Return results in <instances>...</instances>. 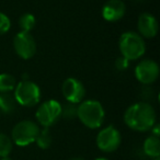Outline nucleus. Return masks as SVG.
Instances as JSON below:
<instances>
[{
    "instance_id": "nucleus-1",
    "label": "nucleus",
    "mask_w": 160,
    "mask_h": 160,
    "mask_svg": "<svg viewBox=\"0 0 160 160\" xmlns=\"http://www.w3.org/2000/svg\"><path fill=\"white\" fill-rule=\"evenodd\" d=\"M156 111L148 102H137L129 105L124 113V122L135 132H148L156 124Z\"/></svg>"
},
{
    "instance_id": "nucleus-2",
    "label": "nucleus",
    "mask_w": 160,
    "mask_h": 160,
    "mask_svg": "<svg viewBox=\"0 0 160 160\" xmlns=\"http://www.w3.org/2000/svg\"><path fill=\"white\" fill-rule=\"evenodd\" d=\"M77 118L88 128H100L105 120L104 108L97 100L82 101L78 104Z\"/></svg>"
},
{
    "instance_id": "nucleus-3",
    "label": "nucleus",
    "mask_w": 160,
    "mask_h": 160,
    "mask_svg": "<svg viewBox=\"0 0 160 160\" xmlns=\"http://www.w3.org/2000/svg\"><path fill=\"white\" fill-rule=\"evenodd\" d=\"M121 55L128 60H137L146 52L144 38L134 31L124 32L118 41Z\"/></svg>"
},
{
    "instance_id": "nucleus-4",
    "label": "nucleus",
    "mask_w": 160,
    "mask_h": 160,
    "mask_svg": "<svg viewBox=\"0 0 160 160\" xmlns=\"http://www.w3.org/2000/svg\"><path fill=\"white\" fill-rule=\"evenodd\" d=\"M40 127L35 122L24 120L17 123L11 131V140L19 147H25L35 142Z\"/></svg>"
},
{
    "instance_id": "nucleus-5",
    "label": "nucleus",
    "mask_w": 160,
    "mask_h": 160,
    "mask_svg": "<svg viewBox=\"0 0 160 160\" xmlns=\"http://www.w3.org/2000/svg\"><path fill=\"white\" fill-rule=\"evenodd\" d=\"M13 96L18 104L25 108H32L40 102L41 89L31 80H23L17 83Z\"/></svg>"
},
{
    "instance_id": "nucleus-6",
    "label": "nucleus",
    "mask_w": 160,
    "mask_h": 160,
    "mask_svg": "<svg viewBox=\"0 0 160 160\" xmlns=\"http://www.w3.org/2000/svg\"><path fill=\"white\" fill-rule=\"evenodd\" d=\"M35 118L43 127L48 128L62 118V104L56 100L45 101L38 108Z\"/></svg>"
},
{
    "instance_id": "nucleus-7",
    "label": "nucleus",
    "mask_w": 160,
    "mask_h": 160,
    "mask_svg": "<svg viewBox=\"0 0 160 160\" xmlns=\"http://www.w3.org/2000/svg\"><path fill=\"white\" fill-rule=\"evenodd\" d=\"M122 142V136L116 127L113 125L102 128L96 138L97 147L103 152H113L118 150Z\"/></svg>"
},
{
    "instance_id": "nucleus-8",
    "label": "nucleus",
    "mask_w": 160,
    "mask_h": 160,
    "mask_svg": "<svg viewBox=\"0 0 160 160\" xmlns=\"http://www.w3.org/2000/svg\"><path fill=\"white\" fill-rule=\"evenodd\" d=\"M13 47L17 55L22 59H30L36 53V43L30 33L20 31L13 38Z\"/></svg>"
},
{
    "instance_id": "nucleus-9",
    "label": "nucleus",
    "mask_w": 160,
    "mask_h": 160,
    "mask_svg": "<svg viewBox=\"0 0 160 160\" xmlns=\"http://www.w3.org/2000/svg\"><path fill=\"white\" fill-rule=\"evenodd\" d=\"M135 77L142 85H151L159 77V66L152 59H142L135 67Z\"/></svg>"
},
{
    "instance_id": "nucleus-10",
    "label": "nucleus",
    "mask_w": 160,
    "mask_h": 160,
    "mask_svg": "<svg viewBox=\"0 0 160 160\" xmlns=\"http://www.w3.org/2000/svg\"><path fill=\"white\" fill-rule=\"evenodd\" d=\"M62 92L67 102L79 104L86 97V88L83 83L77 78H67L62 82Z\"/></svg>"
},
{
    "instance_id": "nucleus-11",
    "label": "nucleus",
    "mask_w": 160,
    "mask_h": 160,
    "mask_svg": "<svg viewBox=\"0 0 160 160\" xmlns=\"http://www.w3.org/2000/svg\"><path fill=\"white\" fill-rule=\"evenodd\" d=\"M137 28L139 35L142 38H152L158 33V21L151 13L145 12L138 18Z\"/></svg>"
},
{
    "instance_id": "nucleus-12",
    "label": "nucleus",
    "mask_w": 160,
    "mask_h": 160,
    "mask_svg": "<svg viewBox=\"0 0 160 160\" xmlns=\"http://www.w3.org/2000/svg\"><path fill=\"white\" fill-rule=\"evenodd\" d=\"M126 6L122 0H109L102 8V17L108 22H116L124 17Z\"/></svg>"
},
{
    "instance_id": "nucleus-13",
    "label": "nucleus",
    "mask_w": 160,
    "mask_h": 160,
    "mask_svg": "<svg viewBox=\"0 0 160 160\" xmlns=\"http://www.w3.org/2000/svg\"><path fill=\"white\" fill-rule=\"evenodd\" d=\"M142 150L147 157L157 158L160 157V140L159 137H156L153 135H150L145 139L142 145Z\"/></svg>"
},
{
    "instance_id": "nucleus-14",
    "label": "nucleus",
    "mask_w": 160,
    "mask_h": 160,
    "mask_svg": "<svg viewBox=\"0 0 160 160\" xmlns=\"http://www.w3.org/2000/svg\"><path fill=\"white\" fill-rule=\"evenodd\" d=\"M17 101L14 96L9 93H0V112L3 114L13 113L17 108Z\"/></svg>"
},
{
    "instance_id": "nucleus-15",
    "label": "nucleus",
    "mask_w": 160,
    "mask_h": 160,
    "mask_svg": "<svg viewBox=\"0 0 160 160\" xmlns=\"http://www.w3.org/2000/svg\"><path fill=\"white\" fill-rule=\"evenodd\" d=\"M17 86L16 78L10 73H0V93H9Z\"/></svg>"
},
{
    "instance_id": "nucleus-16",
    "label": "nucleus",
    "mask_w": 160,
    "mask_h": 160,
    "mask_svg": "<svg viewBox=\"0 0 160 160\" xmlns=\"http://www.w3.org/2000/svg\"><path fill=\"white\" fill-rule=\"evenodd\" d=\"M53 138H52L51 131L46 127H43V129H40L38 134V137L35 139V142L38 148L41 149H47L51 147Z\"/></svg>"
},
{
    "instance_id": "nucleus-17",
    "label": "nucleus",
    "mask_w": 160,
    "mask_h": 160,
    "mask_svg": "<svg viewBox=\"0 0 160 160\" xmlns=\"http://www.w3.org/2000/svg\"><path fill=\"white\" fill-rule=\"evenodd\" d=\"M35 24H36V19L32 13H24L19 19V27H20L22 32L30 33L35 28Z\"/></svg>"
},
{
    "instance_id": "nucleus-18",
    "label": "nucleus",
    "mask_w": 160,
    "mask_h": 160,
    "mask_svg": "<svg viewBox=\"0 0 160 160\" xmlns=\"http://www.w3.org/2000/svg\"><path fill=\"white\" fill-rule=\"evenodd\" d=\"M13 149V142L11 137L5 133H0V158L9 157Z\"/></svg>"
},
{
    "instance_id": "nucleus-19",
    "label": "nucleus",
    "mask_w": 160,
    "mask_h": 160,
    "mask_svg": "<svg viewBox=\"0 0 160 160\" xmlns=\"http://www.w3.org/2000/svg\"><path fill=\"white\" fill-rule=\"evenodd\" d=\"M77 104L67 102L66 104L62 105V118H66V120H73L77 118Z\"/></svg>"
},
{
    "instance_id": "nucleus-20",
    "label": "nucleus",
    "mask_w": 160,
    "mask_h": 160,
    "mask_svg": "<svg viewBox=\"0 0 160 160\" xmlns=\"http://www.w3.org/2000/svg\"><path fill=\"white\" fill-rule=\"evenodd\" d=\"M11 28V21L7 14L0 12V35L8 33Z\"/></svg>"
},
{
    "instance_id": "nucleus-21",
    "label": "nucleus",
    "mask_w": 160,
    "mask_h": 160,
    "mask_svg": "<svg viewBox=\"0 0 160 160\" xmlns=\"http://www.w3.org/2000/svg\"><path fill=\"white\" fill-rule=\"evenodd\" d=\"M128 66H129V60L126 59L125 57H123V56L118 57V59L115 60V67L118 70H120V71L126 70V69L128 68Z\"/></svg>"
},
{
    "instance_id": "nucleus-22",
    "label": "nucleus",
    "mask_w": 160,
    "mask_h": 160,
    "mask_svg": "<svg viewBox=\"0 0 160 160\" xmlns=\"http://www.w3.org/2000/svg\"><path fill=\"white\" fill-rule=\"evenodd\" d=\"M160 127H159V125L158 124H155L152 126V128L150 129L151 131V135H153V136H156V137H159L160 136Z\"/></svg>"
},
{
    "instance_id": "nucleus-23",
    "label": "nucleus",
    "mask_w": 160,
    "mask_h": 160,
    "mask_svg": "<svg viewBox=\"0 0 160 160\" xmlns=\"http://www.w3.org/2000/svg\"><path fill=\"white\" fill-rule=\"evenodd\" d=\"M94 160H109V159H107V158H104V157H99V158H96Z\"/></svg>"
},
{
    "instance_id": "nucleus-24",
    "label": "nucleus",
    "mask_w": 160,
    "mask_h": 160,
    "mask_svg": "<svg viewBox=\"0 0 160 160\" xmlns=\"http://www.w3.org/2000/svg\"><path fill=\"white\" fill-rule=\"evenodd\" d=\"M0 160H13V159H11L10 157H3V158H1Z\"/></svg>"
},
{
    "instance_id": "nucleus-25",
    "label": "nucleus",
    "mask_w": 160,
    "mask_h": 160,
    "mask_svg": "<svg viewBox=\"0 0 160 160\" xmlns=\"http://www.w3.org/2000/svg\"><path fill=\"white\" fill-rule=\"evenodd\" d=\"M70 160H83V159H81V158H72V159H70Z\"/></svg>"
},
{
    "instance_id": "nucleus-26",
    "label": "nucleus",
    "mask_w": 160,
    "mask_h": 160,
    "mask_svg": "<svg viewBox=\"0 0 160 160\" xmlns=\"http://www.w3.org/2000/svg\"><path fill=\"white\" fill-rule=\"evenodd\" d=\"M153 160H160V157H157V158H153Z\"/></svg>"
}]
</instances>
